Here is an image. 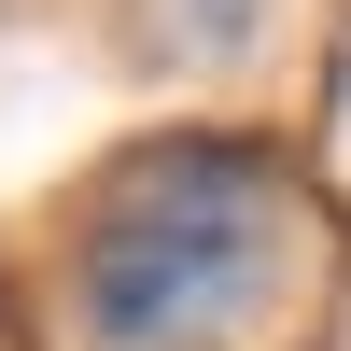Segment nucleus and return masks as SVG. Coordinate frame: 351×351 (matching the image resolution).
I'll return each mask as SVG.
<instances>
[{"instance_id": "f257e3e1", "label": "nucleus", "mask_w": 351, "mask_h": 351, "mask_svg": "<svg viewBox=\"0 0 351 351\" xmlns=\"http://www.w3.org/2000/svg\"><path fill=\"white\" fill-rule=\"evenodd\" d=\"M281 239H295V197H281L267 155L169 141V155H141L84 211V239H71V324H84V351H211L281 281Z\"/></svg>"}]
</instances>
